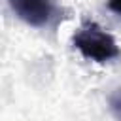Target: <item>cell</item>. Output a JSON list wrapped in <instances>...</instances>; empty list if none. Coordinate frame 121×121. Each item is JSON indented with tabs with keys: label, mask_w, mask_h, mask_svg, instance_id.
<instances>
[{
	"label": "cell",
	"mask_w": 121,
	"mask_h": 121,
	"mask_svg": "<svg viewBox=\"0 0 121 121\" xmlns=\"http://www.w3.org/2000/svg\"><path fill=\"white\" fill-rule=\"evenodd\" d=\"M72 43L85 59L95 62H108L121 57V49L115 38L95 21H83L81 26L74 32Z\"/></svg>",
	"instance_id": "1"
},
{
	"label": "cell",
	"mask_w": 121,
	"mask_h": 121,
	"mask_svg": "<svg viewBox=\"0 0 121 121\" xmlns=\"http://www.w3.org/2000/svg\"><path fill=\"white\" fill-rule=\"evenodd\" d=\"M8 2L21 21L36 28L47 26L57 13V6L53 0H8Z\"/></svg>",
	"instance_id": "2"
},
{
	"label": "cell",
	"mask_w": 121,
	"mask_h": 121,
	"mask_svg": "<svg viewBox=\"0 0 121 121\" xmlns=\"http://www.w3.org/2000/svg\"><path fill=\"white\" fill-rule=\"evenodd\" d=\"M110 110L117 121H121V89H115L110 95Z\"/></svg>",
	"instance_id": "3"
},
{
	"label": "cell",
	"mask_w": 121,
	"mask_h": 121,
	"mask_svg": "<svg viewBox=\"0 0 121 121\" xmlns=\"http://www.w3.org/2000/svg\"><path fill=\"white\" fill-rule=\"evenodd\" d=\"M108 8H110L113 13L121 15V0H108Z\"/></svg>",
	"instance_id": "4"
}]
</instances>
